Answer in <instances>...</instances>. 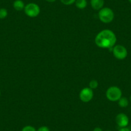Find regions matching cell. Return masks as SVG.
I'll return each instance as SVG.
<instances>
[{"label":"cell","mask_w":131,"mask_h":131,"mask_svg":"<svg viewBox=\"0 0 131 131\" xmlns=\"http://www.w3.org/2000/svg\"><path fill=\"white\" fill-rule=\"evenodd\" d=\"M94 41L98 47L113 50L116 42V37L113 31L105 29L98 33Z\"/></svg>","instance_id":"1"},{"label":"cell","mask_w":131,"mask_h":131,"mask_svg":"<svg viewBox=\"0 0 131 131\" xmlns=\"http://www.w3.org/2000/svg\"><path fill=\"white\" fill-rule=\"evenodd\" d=\"M98 17L102 22L104 23H109L114 19V12L109 7H103L98 12Z\"/></svg>","instance_id":"2"},{"label":"cell","mask_w":131,"mask_h":131,"mask_svg":"<svg viewBox=\"0 0 131 131\" xmlns=\"http://www.w3.org/2000/svg\"><path fill=\"white\" fill-rule=\"evenodd\" d=\"M122 96V90L117 86H111L108 88L106 91V97L112 102H116L119 100Z\"/></svg>","instance_id":"3"},{"label":"cell","mask_w":131,"mask_h":131,"mask_svg":"<svg viewBox=\"0 0 131 131\" xmlns=\"http://www.w3.org/2000/svg\"><path fill=\"white\" fill-rule=\"evenodd\" d=\"M26 16L30 17H36L39 16L41 12L39 6L34 3H30L26 5L24 8Z\"/></svg>","instance_id":"4"},{"label":"cell","mask_w":131,"mask_h":131,"mask_svg":"<svg viewBox=\"0 0 131 131\" xmlns=\"http://www.w3.org/2000/svg\"><path fill=\"white\" fill-rule=\"evenodd\" d=\"M113 53L115 58L119 60H123L127 57L128 55L127 50L125 46L122 45H115L113 48Z\"/></svg>","instance_id":"5"},{"label":"cell","mask_w":131,"mask_h":131,"mask_svg":"<svg viewBox=\"0 0 131 131\" xmlns=\"http://www.w3.org/2000/svg\"><path fill=\"white\" fill-rule=\"evenodd\" d=\"M94 93L90 88H85L82 89L79 94V98L83 102H89L93 99Z\"/></svg>","instance_id":"6"},{"label":"cell","mask_w":131,"mask_h":131,"mask_svg":"<svg viewBox=\"0 0 131 131\" xmlns=\"http://www.w3.org/2000/svg\"><path fill=\"white\" fill-rule=\"evenodd\" d=\"M128 117L124 113H119L116 116V123L121 128L127 127L128 125Z\"/></svg>","instance_id":"7"},{"label":"cell","mask_w":131,"mask_h":131,"mask_svg":"<svg viewBox=\"0 0 131 131\" xmlns=\"http://www.w3.org/2000/svg\"><path fill=\"white\" fill-rule=\"evenodd\" d=\"M91 7L95 10H100L103 8L104 5V0H91Z\"/></svg>","instance_id":"8"},{"label":"cell","mask_w":131,"mask_h":131,"mask_svg":"<svg viewBox=\"0 0 131 131\" xmlns=\"http://www.w3.org/2000/svg\"><path fill=\"white\" fill-rule=\"evenodd\" d=\"M25 3L22 0H16L13 3V7L17 11H21L25 8Z\"/></svg>","instance_id":"9"},{"label":"cell","mask_w":131,"mask_h":131,"mask_svg":"<svg viewBox=\"0 0 131 131\" xmlns=\"http://www.w3.org/2000/svg\"><path fill=\"white\" fill-rule=\"evenodd\" d=\"M75 5L79 9H84L87 7V0H76L75 2Z\"/></svg>","instance_id":"10"},{"label":"cell","mask_w":131,"mask_h":131,"mask_svg":"<svg viewBox=\"0 0 131 131\" xmlns=\"http://www.w3.org/2000/svg\"><path fill=\"white\" fill-rule=\"evenodd\" d=\"M118 105L122 108L127 107L128 105V100L125 97H121L118 100Z\"/></svg>","instance_id":"11"},{"label":"cell","mask_w":131,"mask_h":131,"mask_svg":"<svg viewBox=\"0 0 131 131\" xmlns=\"http://www.w3.org/2000/svg\"><path fill=\"white\" fill-rule=\"evenodd\" d=\"M7 15H8V11L6 8H0V19H3L7 17Z\"/></svg>","instance_id":"12"},{"label":"cell","mask_w":131,"mask_h":131,"mask_svg":"<svg viewBox=\"0 0 131 131\" xmlns=\"http://www.w3.org/2000/svg\"><path fill=\"white\" fill-rule=\"evenodd\" d=\"M89 88L92 89H96L98 86V81L96 80H91L90 82H89Z\"/></svg>","instance_id":"13"},{"label":"cell","mask_w":131,"mask_h":131,"mask_svg":"<svg viewBox=\"0 0 131 131\" xmlns=\"http://www.w3.org/2000/svg\"><path fill=\"white\" fill-rule=\"evenodd\" d=\"M21 131H37V130L33 126L26 125L22 128Z\"/></svg>","instance_id":"14"},{"label":"cell","mask_w":131,"mask_h":131,"mask_svg":"<svg viewBox=\"0 0 131 131\" xmlns=\"http://www.w3.org/2000/svg\"><path fill=\"white\" fill-rule=\"evenodd\" d=\"M76 0H60L62 3H63L65 5H70L73 4Z\"/></svg>","instance_id":"15"},{"label":"cell","mask_w":131,"mask_h":131,"mask_svg":"<svg viewBox=\"0 0 131 131\" xmlns=\"http://www.w3.org/2000/svg\"><path fill=\"white\" fill-rule=\"evenodd\" d=\"M37 131H50V130L48 127H46V126H42V127H39V128L37 130Z\"/></svg>","instance_id":"16"},{"label":"cell","mask_w":131,"mask_h":131,"mask_svg":"<svg viewBox=\"0 0 131 131\" xmlns=\"http://www.w3.org/2000/svg\"><path fill=\"white\" fill-rule=\"evenodd\" d=\"M119 131H130V130L127 127H123V128H121Z\"/></svg>","instance_id":"17"},{"label":"cell","mask_w":131,"mask_h":131,"mask_svg":"<svg viewBox=\"0 0 131 131\" xmlns=\"http://www.w3.org/2000/svg\"><path fill=\"white\" fill-rule=\"evenodd\" d=\"M93 131H103V130L100 127H95L93 129Z\"/></svg>","instance_id":"18"},{"label":"cell","mask_w":131,"mask_h":131,"mask_svg":"<svg viewBox=\"0 0 131 131\" xmlns=\"http://www.w3.org/2000/svg\"><path fill=\"white\" fill-rule=\"evenodd\" d=\"M46 1H47L48 2H50V3H53V2H55L56 0H46Z\"/></svg>","instance_id":"19"},{"label":"cell","mask_w":131,"mask_h":131,"mask_svg":"<svg viewBox=\"0 0 131 131\" xmlns=\"http://www.w3.org/2000/svg\"><path fill=\"white\" fill-rule=\"evenodd\" d=\"M128 2H130V3H131V0H128Z\"/></svg>","instance_id":"20"},{"label":"cell","mask_w":131,"mask_h":131,"mask_svg":"<svg viewBox=\"0 0 131 131\" xmlns=\"http://www.w3.org/2000/svg\"><path fill=\"white\" fill-rule=\"evenodd\" d=\"M130 102H131V95H130Z\"/></svg>","instance_id":"21"},{"label":"cell","mask_w":131,"mask_h":131,"mask_svg":"<svg viewBox=\"0 0 131 131\" xmlns=\"http://www.w3.org/2000/svg\"><path fill=\"white\" fill-rule=\"evenodd\" d=\"M105 131H111V130H105Z\"/></svg>","instance_id":"22"},{"label":"cell","mask_w":131,"mask_h":131,"mask_svg":"<svg viewBox=\"0 0 131 131\" xmlns=\"http://www.w3.org/2000/svg\"><path fill=\"white\" fill-rule=\"evenodd\" d=\"M0 94H1V92H0Z\"/></svg>","instance_id":"23"}]
</instances>
